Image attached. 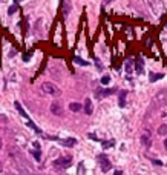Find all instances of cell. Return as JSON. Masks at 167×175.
Returning a JSON list of instances; mask_svg holds the SVG:
<instances>
[{
  "mask_svg": "<svg viewBox=\"0 0 167 175\" xmlns=\"http://www.w3.org/2000/svg\"><path fill=\"white\" fill-rule=\"evenodd\" d=\"M108 2H112V0H108Z\"/></svg>",
  "mask_w": 167,
  "mask_h": 175,
  "instance_id": "obj_28",
  "label": "cell"
},
{
  "mask_svg": "<svg viewBox=\"0 0 167 175\" xmlns=\"http://www.w3.org/2000/svg\"><path fill=\"white\" fill-rule=\"evenodd\" d=\"M72 163V158L71 157H62L54 161V166L58 167V169H66V167H69Z\"/></svg>",
  "mask_w": 167,
  "mask_h": 175,
  "instance_id": "obj_2",
  "label": "cell"
},
{
  "mask_svg": "<svg viewBox=\"0 0 167 175\" xmlns=\"http://www.w3.org/2000/svg\"><path fill=\"white\" fill-rule=\"evenodd\" d=\"M32 155H34V157H35V160H37V161H40V158H42V157H40V151H38V149H35V151H32Z\"/></svg>",
  "mask_w": 167,
  "mask_h": 175,
  "instance_id": "obj_18",
  "label": "cell"
},
{
  "mask_svg": "<svg viewBox=\"0 0 167 175\" xmlns=\"http://www.w3.org/2000/svg\"><path fill=\"white\" fill-rule=\"evenodd\" d=\"M62 143L64 144V146H68V147H71V146H74L75 143H77V140L75 138H68V140H63Z\"/></svg>",
  "mask_w": 167,
  "mask_h": 175,
  "instance_id": "obj_12",
  "label": "cell"
},
{
  "mask_svg": "<svg viewBox=\"0 0 167 175\" xmlns=\"http://www.w3.org/2000/svg\"><path fill=\"white\" fill-rule=\"evenodd\" d=\"M164 146H166V149H167V138L164 140Z\"/></svg>",
  "mask_w": 167,
  "mask_h": 175,
  "instance_id": "obj_24",
  "label": "cell"
},
{
  "mask_svg": "<svg viewBox=\"0 0 167 175\" xmlns=\"http://www.w3.org/2000/svg\"><path fill=\"white\" fill-rule=\"evenodd\" d=\"M143 143H144L146 146H149V144H150V138H149V135H143Z\"/></svg>",
  "mask_w": 167,
  "mask_h": 175,
  "instance_id": "obj_19",
  "label": "cell"
},
{
  "mask_svg": "<svg viewBox=\"0 0 167 175\" xmlns=\"http://www.w3.org/2000/svg\"><path fill=\"white\" fill-rule=\"evenodd\" d=\"M158 134H159V135H166V134H167V124L159 126L158 127Z\"/></svg>",
  "mask_w": 167,
  "mask_h": 175,
  "instance_id": "obj_14",
  "label": "cell"
},
{
  "mask_svg": "<svg viewBox=\"0 0 167 175\" xmlns=\"http://www.w3.org/2000/svg\"><path fill=\"white\" fill-rule=\"evenodd\" d=\"M14 106L17 107V111H18V112H20V114H22V115H23V117H25V118H26V120H28V122H29V117H28V114H26V112L23 111V107H22V105H20L18 102H16V103H14Z\"/></svg>",
  "mask_w": 167,
  "mask_h": 175,
  "instance_id": "obj_10",
  "label": "cell"
},
{
  "mask_svg": "<svg viewBox=\"0 0 167 175\" xmlns=\"http://www.w3.org/2000/svg\"><path fill=\"white\" fill-rule=\"evenodd\" d=\"M110 146H113V141H112V140H110V141H104V143H103L104 149H108V147H110Z\"/></svg>",
  "mask_w": 167,
  "mask_h": 175,
  "instance_id": "obj_20",
  "label": "cell"
},
{
  "mask_svg": "<svg viewBox=\"0 0 167 175\" xmlns=\"http://www.w3.org/2000/svg\"><path fill=\"white\" fill-rule=\"evenodd\" d=\"M135 71H137V74H143L144 72V62H143L141 57H138L135 60Z\"/></svg>",
  "mask_w": 167,
  "mask_h": 175,
  "instance_id": "obj_5",
  "label": "cell"
},
{
  "mask_svg": "<svg viewBox=\"0 0 167 175\" xmlns=\"http://www.w3.org/2000/svg\"><path fill=\"white\" fill-rule=\"evenodd\" d=\"M126 97H127V91H120V95H118V106L120 107H126Z\"/></svg>",
  "mask_w": 167,
  "mask_h": 175,
  "instance_id": "obj_6",
  "label": "cell"
},
{
  "mask_svg": "<svg viewBox=\"0 0 167 175\" xmlns=\"http://www.w3.org/2000/svg\"><path fill=\"white\" fill-rule=\"evenodd\" d=\"M81 105H80V103H69V109L72 111V112H80V111H81Z\"/></svg>",
  "mask_w": 167,
  "mask_h": 175,
  "instance_id": "obj_11",
  "label": "cell"
},
{
  "mask_svg": "<svg viewBox=\"0 0 167 175\" xmlns=\"http://www.w3.org/2000/svg\"><path fill=\"white\" fill-rule=\"evenodd\" d=\"M74 62H75V63H78V65H83V66H88V65H89L88 62H84V60H81L80 57H74Z\"/></svg>",
  "mask_w": 167,
  "mask_h": 175,
  "instance_id": "obj_15",
  "label": "cell"
},
{
  "mask_svg": "<svg viewBox=\"0 0 167 175\" xmlns=\"http://www.w3.org/2000/svg\"><path fill=\"white\" fill-rule=\"evenodd\" d=\"M84 174V167H83V163L78 164V175H83Z\"/></svg>",
  "mask_w": 167,
  "mask_h": 175,
  "instance_id": "obj_21",
  "label": "cell"
},
{
  "mask_svg": "<svg viewBox=\"0 0 167 175\" xmlns=\"http://www.w3.org/2000/svg\"><path fill=\"white\" fill-rule=\"evenodd\" d=\"M92 111H93V107H92V102H91L89 98H86V100H84V112L88 114V115H91Z\"/></svg>",
  "mask_w": 167,
  "mask_h": 175,
  "instance_id": "obj_9",
  "label": "cell"
},
{
  "mask_svg": "<svg viewBox=\"0 0 167 175\" xmlns=\"http://www.w3.org/2000/svg\"><path fill=\"white\" fill-rule=\"evenodd\" d=\"M0 149H2V140H0Z\"/></svg>",
  "mask_w": 167,
  "mask_h": 175,
  "instance_id": "obj_26",
  "label": "cell"
},
{
  "mask_svg": "<svg viewBox=\"0 0 167 175\" xmlns=\"http://www.w3.org/2000/svg\"><path fill=\"white\" fill-rule=\"evenodd\" d=\"M20 2H23V0H16V3H20Z\"/></svg>",
  "mask_w": 167,
  "mask_h": 175,
  "instance_id": "obj_25",
  "label": "cell"
},
{
  "mask_svg": "<svg viewBox=\"0 0 167 175\" xmlns=\"http://www.w3.org/2000/svg\"><path fill=\"white\" fill-rule=\"evenodd\" d=\"M113 175H123V172L121 171H115V172H113Z\"/></svg>",
  "mask_w": 167,
  "mask_h": 175,
  "instance_id": "obj_23",
  "label": "cell"
},
{
  "mask_svg": "<svg viewBox=\"0 0 167 175\" xmlns=\"http://www.w3.org/2000/svg\"><path fill=\"white\" fill-rule=\"evenodd\" d=\"M98 161H100V166H101V171L103 172H108L110 167H112V164H110V161L108 160V157L106 155H98Z\"/></svg>",
  "mask_w": 167,
  "mask_h": 175,
  "instance_id": "obj_3",
  "label": "cell"
},
{
  "mask_svg": "<svg viewBox=\"0 0 167 175\" xmlns=\"http://www.w3.org/2000/svg\"><path fill=\"white\" fill-rule=\"evenodd\" d=\"M109 82H110V77H109V75H103V77H101V83H103V85H108Z\"/></svg>",
  "mask_w": 167,
  "mask_h": 175,
  "instance_id": "obj_17",
  "label": "cell"
},
{
  "mask_svg": "<svg viewBox=\"0 0 167 175\" xmlns=\"http://www.w3.org/2000/svg\"><path fill=\"white\" fill-rule=\"evenodd\" d=\"M51 112L54 114V115H62V114H63V109H62V106H60V105L54 103V105L51 106Z\"/></svg>",
  "mask_w": 167,
  "mask_h": 175,
  "instance_id": "obj_8",
  "label": "cell"
},
{
  "mask_svg": "<svg viewBox=\"0 0 167 175\" xmlns=\"http://www.w3.org/2000/svg\"><path fill=\"white\" fill-rule=\"evenodd\" d=\"M16 11H17V6H16V5H12V6H11V8L8 9V12H9V14H14V12H16Z\"/></svg>",
  "mask_w": 167,
  "mask_h": 175,
  "instance_id": "obj_22",
  "label": "cell"
},
{
  "mask_svg": "<svg viewBox=\"0 0 167 175\" xmlns=\"http://www.w3.org/2000/svg\"><path fill=\"white\" fill-rule=\"evenodd\" d=\"M62 9H63V16L68 17L71 11V0H62Z\"/></svg>",
  "mask_w": 167,
  "mask_h": 175,
  "instance_id": "obj_7",
  "label": "cell"
},
{
  "mask_svg": "<svg viewBox=\"0 0 167 175\" xmlns=\"http://www.w3.org/2000/svg\"><path fill=\"white\" fill-rule=\"evenodd\" d=\"M0 171H2V163H0Z\"/></svg>",
  "mask_w": 167,
  "mask_h": 175,
  "instance_id": "obj_27",
  "label": "cell"
},
{
  "mask_svg": "<svg viewBox=\"0 0 167 175\" xmlns=\"http://www.w3.org/2000/svg\"><path fill=\"white\" fill-rule=\"evenodd\" d=\"M126 72H132V60H127V62H126Z\"/></svg>",
  "mask_w": 167,
  "mask_h": 175,
  "instance_id": "obj_16",
  "label": "cell"
},
{
  "mask_svg": "<svg viewBox=\"0 0 167 175\" xmlns=\"http://www.w3.org/2000/svg\"><path fill=\"white\" fill-rule=\"evenodd\" d=\"M115 91H117L115 88H110V89H95V94H97V97H106V95L113 94Z\"/></svg>",
  "mask_w": 167,
  "mask_h": 175,
  "instance_id": "obj_4",
  "label": "cell"
},
{
  "mask_svg": "<svg viewBox=\"0 0 167 175\" xmlns=\"http://www.w3.org/2000/svg\"><path fill=\"white\" fill-rule=\"evenodd\" d=\"M164 75L163 74H150V82H156V80H161Z\"/></svg>",
  "mask_w": 167,
  "mask_h": 175,
  "instance_id": "obj_13",
  "label": "cell"
},
{
  "mask_svg": "<svg viewBox=\"0 0 167 175\" xmlns=\"http://www.w3.org/2000/svg\"><path fill=\"white\" fill-rule=\"evenodd\" d=\"M42 91H43L45 94H48V95H54V97L60 95V89H58L54 83H43V85H42Z\"/></svg>",
  "mask_w": 167,
  "mask_h": 175,
  "instance_id": "obj_1",
  "label": "cell"
}]
</instances>
